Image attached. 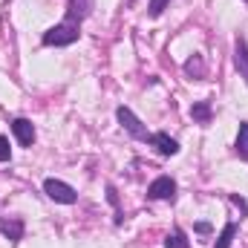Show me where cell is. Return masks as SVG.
Listing matches in <instances>:
<instances>
[{
	"instance_id": "1",
	"label": "cell",
	"mask_w": 248,
	"mask_h": 248,
	"mask_svg": "<svg viewBox=\"0 0 248 248\" xmlns=\"http://www.w3.org/2000/svg\"><path fill=\"white\" fill-rule=\"evenodd\" d=\"M81 38V23H72V20H61L55 26H49L41 38L44 46H69Z\"/></svg>"
},
{
	"instance_id": "2",
	"label": "cell",
	"mask_w": 248,
	"mask_h": 248,
	"mask_svg": "<svg viewBox=\"0 0 248 248\" xmlns=\"http://www.w3.org/2000/svg\"><path fill=\"white\" fill-rule=\"evenodd\" d=\"M44 193L58 205H75L78 202V190L72 185H66V182H61V179H55V176L44 179Z\"/></svg>"
},
{
	"instance_id": "3",
	"label": "cell",
	"mask_w": 248,
	"mask_h": 248,
	"mask_svg": "<svg viewBox=\"0 0 248 248\" xmlns=\"http://www.w3.org/2000/svg\"><path fill=\"white\" fill-rule=\"evenodd\" d=\"M116 119H119V124H122L133 139H139V141H150V136H153V133L141 124V119H139L130 107H119V110H116Z\"/></svg>"
},
{
	"instance_id": "4",
	"label": "cell",
	"mask_w": 248,
	"mask_h": 248,
	"mask_svg": "<svg viewBox=\"0 0 248 248\" xmlns=\"http://www.w3.org/2000/svg\"><path fill=\"white\" fill-rule=\"evenodd\" d=\"M147 199H153V202H173V199H176V179H170V176H156V179L147 185Z\"/></svg>"
},
{
	"instance_id": "5",
	"label": "cell",
	"mask_w": 248,
	"mask_h": 248,
	"mask_svg": "<svg viewBox=\"0 0 248 248\" xmlns=\"http://www.w3.org/2000/svg\"><path fill=\"white\" fill-rule=\"evenodd\" d=\"M12 133H15L20 147H32L35 144V124L29 119H12Z\"/></svg>"
},
{
	"instance_id": "6",
	"label": "cell",
	"mask_w": 248,
	"mask_h": 248,
	"mask_svg": "<svg viewBox=\"0 0 248 248\" xmlns=\"http://www.w3.org/2000/svg\"><path fill=\"white\" fill-rule=\"evenodd\" d=\"M234 66H237L240 78L248 84V41H246V35H237V41H234Z\"/></svg>"
},
{
	"instance_id": "7",
	"label": "cell",
	"mask_w": 248,
	"mask_h": 248,
	"mask_svg": "<svg viewBox=\"0 0 248 248\" xmlns=\"http://www.w3.org/2000/svg\"><path fill=\"white\" fill-rule=\"evenodd\" d=\"M147 144H150V147H156V153H159V156H176V153H179V141H176V139H170L168 133H153Z\"/></svg>"
},
{
	"instance_id": "8",
	"label": "cell",
	"mask_w": 248,
	"mask_h": 248,
	"mask_svg": "<svg viewBox=\"0 0 248 248\" xmlns=\"http://www.w3.org/2000/svg\"><path fill=\"white\" fill-rule=\"evenodd\" d=\"M23 231H26V225H23L20 217H12V219H3V217H0V234H3L6 240L20 243V240H23Z\"/></svg>"
},
{
	"instance_id": "9",
	"label": "cell",
	"mask_w": 248,
	"mask_h": 248,
	"mask_svg": "<svg viewBox=\"0 0 248 248\" xmlns=\"http://www.w3.org/2000/svg\"><path fill=\"white\" fill-rule=\"evenodd\" d=\"M190 119L196 124H211V119H214L211 101H193V104H190Z\"/></svg>"
},
{
	"instance_id": "10",
	"label": "cell",
	"mask_w": 248,
	"mask_h": 248,
	"mask_svg": "<svg viewBox=\"0 0 248 248\" xmlns=\"http://www.w3.org/2000/svg\"><path fill=\"white\" fill-rule=\"evenodd\" d=\"M182 69H185V75L190 81H202V78H205V58H202V55H190Z\"/></svg>"
},
{
	"instance_id": "11",
	"label": "cell",
	"mask_w": 248,
	"mask_h": 248,
	"mask_svg": "<svg viewBox=\"0 0 248 248\" xmlns=\"http://www.w3.org/2000/svg\"><path fill=\"white\" fill-rule=\"evenodd\" d=\"M237 231H240V225H237V222H225V225H222V231H219V237H217V243H214L211 248H231L234 237H237Z\"/></svg>"
},
{
	"instance_id": "12",
	"label": "cell",
	"mask_w": 248,
	"mask_h": 248,
	"mask_svg": "<svg viewBox=\"0 0 248 248\" xmlns=\"http://www.w3.org/2000/svg\"><path fill=\"white\" fill-rule=\"evenodd\" d=\"M165 248H190V243H187V237H185V231L176 225L168 237H165Z\"/></svg>"
},
{
	"instance_id": "13",
	"label": "cell",
	"mask_w": 248,
	"mask_h": 248,
	"mask_svg": "<svg viewBox=\"0 0 248 248\" xmlns=\"http://www.w3.org/2000/svg\"><path fill=\"white\" fill-rule=\"evenodd\" d=\"M234 150H237V156H243V159H248V122H243V124H240V133H237Z\"/></svg>"
},
{
	"instance_id": "14",
	"label": "cell",
	"mask_w": 248,
	"mask_h": 248,
	"mask_svg": "<svg viewBox=\"0 0 248 248\" xmlns=\"http://www.w3.org/2000/svg\"><path fill=\"white\" fill-rule=\"evenodd\" d=\"M168 6H170V0H150V3H147V17H153V20L162 17Z\"/></svg>"
},
{
	"instance_id": "15",
	"label": "cell",
	"mask_w": 248,
	"mask_h": 248,
	"mask_svg": "<svg viewBox=\"0 0 248 248\" xmlns=\"http://www.w3.org/2000/svg\"><path fill=\"white\" fill-rule=\"evenodd\" d=\"M107 199H110V205L116 208V225H122V205H119V193H116V187L113 185H107Z\"/></svg>"
},
{
	"instance_id": "16",
	"label": "cell",
	"mask_w": 248,
	"mask_h": 248,
	"mask_svg": "<svg viewBox=\"0 0 248 248\" xmlns=\"http://www.w3.org/2000/svg\"><path fill=\"white\" fill-rule=\"evenodd\" d=\"M12 159V144H9V136H0V162H9Z\"/></svg>"
},
{
	"instance_id": "17",
	"label": "cell",
	"mask_w": 248,
	"mask_h": 248,
	"mask_svg": "<svg viewBox=\"0 0 248 248\" xmlns=\"http://www.w3.org/2000/svg\"><path fill=\"white\" fill-rule=\"evenodd\" d=\"M231 202H234V205H237V208H240V211H243V214L248 217V202L243 199V196H240V193H231Z\"/></svg>"
},
{
	"instance_id": "18",
	"label": "cell",
	"mask_w": 248,
	"mask_h": 248,
	"mask_svg": "<svg viewBox=\"0 0 248 248\" xmlns=\"http://www.w3.org/2000/svg\"><path fill=\"white\" fill-rule=\"evenodd\" d=\"M193 231H196V234H211V231H214V225H211V222H196V225H193Z\"/></svg>"
},
{
	"instance_id": "19",
	"label": "cell",
	"mask_w": 248,
	"mask_h": 248,
	"mask_svg": "<svg viewBox=\"0 0 248 248\" xmlns=\"http://www.w3.org/2000/svg\"><path fill=\"white\" fill-rule=\"evenodd\" d=\"M127 3H130V6H133V0H127Z\"/></svg>"
},
{
	"instance_id": "20",
	"label": "cell",
	"mask_w": 248,
	"mask_h": 248,
	"mask_svg": "<svg viewBox=\"0 0 248 248\" xmlns=\"http://www.w3.org/2000/svg\"><path fill=\"white\" fill-rule=\"evenodd\" d=\"M243 3H248V0H243Z\"/></svg>"
}]
</instances>
